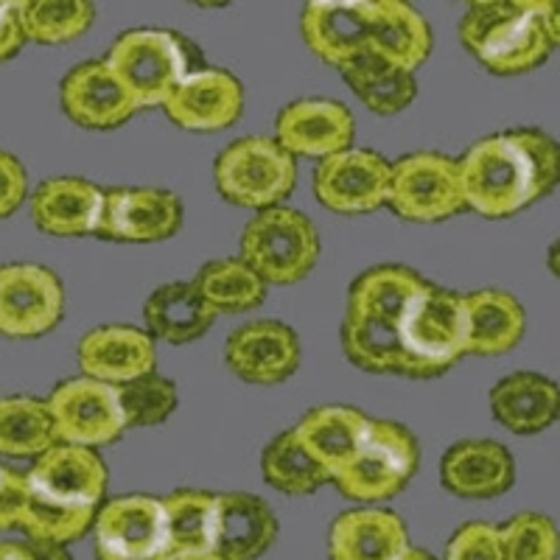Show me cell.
Listing matches in <instances>:
<instances>
[{
	"label": "cell",
	"mask_w": 560,
	"mask_h": 560,
	"mask_svg": "<svg viewBox=\"0 0 560 560\" xmlns=\"http://www.w3.org/2000/svg\"><path fill=\"white\" fill-rule=\"evenodd\" d=\"M465 208L508 219L547 197L560 177V149L538 129L490 135L457 160Z\"/></svg>",
	"instance_id": "6da1fadb"
},
{
	"label": "cell",
	"mask_w": 560,
	"mask_h": 560,
	"mask_svg": "<svg viewBox=\"0 0 560 560\" xmlns=\"http://www.w3.org/2000/svg\"><path fill=\"white\" fill-rule=\"evenodd\" d=\"M427 280L415 269L387 264L373 267L350 283L342 319V348L357 368L418 378L398 339V319Z\"/></svg>",
	"instance_id": "7a4b0ae2"
},
{
	"label": "cell",
	"mask_w": 560,
	"mask_h": 560,
	"mask_svg": "<svg viewBox=\"0 0 560 560\" xmlns=\"http://www.w3.org/2000/svg\"><path fill=\"white\" fill-rule=\"evenodd\" d=\"M459 39L490 73H529L541 68L558 45L560 9L547 0L471 3L459 20Z\"/></svg>",
	"instance_id": "3957f363"
},
{
	"label": "cell",
	"mask_w": 560,
	"mask_h": 560,
	"mask_svg": "<svg viewBox=\"0 0 560 560\" xmlns=\"http://www.w3.org/2000/svg\"><path fill=\"white\" fill-rule=\"evenodd\" d=\"M104 62L138 109L163 107L172 90L191 70L188 43L163 28H132L109 45Z\"/></svg>",
	"instance_id": "277c9868"
},
{
	"label": "cell",
	"mask_w": 560,
	"mask_h": 560,
	"mask_svg": "<svg viewBox=\"0 0 560 560\" xmlns=\"http://www.w3.org/2000/svg\"><path fill=\"white\" fill-rule=\"evenodd\" d=\"M398 339L418 378H434L465 357L463 294L423 283L398 319Z\"/></svg>",
	"instance_id": "5b68a950"
},
{
	"label": "cell",
	"mask_w": 560,
	"mask_h": 560,
	"mask_svg": "<svg viewBox=\"0 0 560 560\" xmlns=\"http://www.w3.org/2000/svg\"><path fill=\"white\" fill-rule=\"evenodd\" d=\"M217 188L238 208L269 210L289 197L298 185V163L275 138L233 140L224 147L213 166Z\"/></svg>",
	"instance_id": "8992f818"
},
{
	"label": "cell",
	"mask_w": 560,
	"mask_h": 560,
	"mask_svg": "<svg viewBox=\"0 0 560 560\" xmlns=\"http://www.w3.org/2000/svg\"><path fill=\"white\" fill-rule=\"evenodd\" d=\"M319 258V236L312 219L294 208L261 210L242 233V261L264 283H298Z\"/></svg>",
	"instance_id": "52a82bcc"
},
{
	"label": "cell",
	"mask_w": 560,
	"mask_h": 560,
	"mask_svg": "<svg viewBox=\"0 0 560 560\" xmlns=\"http://www.w3.org/2000/svg\"><path fill=\"white\" fill-rule=\"evenodd\" d=\"M418 468V443L412 432L393 420H370L362 446L334 477L350 502L376 504L398 497Z\"/></svg>",
	"instance_id": "ba28073f"
},
{
	"label": "cell",
	"mask_w": 560,
	"mask_h": 560,
	"mask_svg": "<svg viewBox=\"0 0 560 560\" xmlns=\"http://www.w3.org/2000/svg\"><path fill=\"white\" fill-rule=\"evenodd\" d=\"M387 205L415 224L446 222L465 210L457 160L440 152H415L389 163Z\"/></svg>",
	"instance_id": "9c48e42d"
},
{
	"label": "cell",
	"mask_w": 560,
	"mask_h": 560,
	"mask_svg": "<svg viewBox=\"0 0 560 560\" xmlns=\"http://www.w3.org/2000/svg\"><path fill=\"white\" fill-rule=\"evenodd\" d=\"M93 535L98 560H168L172 555L163 502L147 493L104 502Z\"/></svg>",
	"instance_id": "30bf717a"
},
{
	"label": "cell",
	"mask_w": 560,
	"mask_h": 560,
	"mask_svg": "<svg viewBox=\"0 0 560 560\" xmlns=\"http://www.w3.org/2000/svg\"><path fill=\"white\" fill-rule=\"evenodd\" d=\"M48 412L59 443L82 448L113 446L127 432L115 387L93 378H68L48 395Z\"/></svg>",
	"instance_id": "8fae6325"
},
{
	"label": "cell",
	"mask_w": 560,
	"mask_h": 560,
	"mask_svg": "<svg viewBox=\"0 0 560 560\" xmlns=\"http://www.w3.org/2000/svg\"><path fill=\"white\" fill-rule=\"evenodd\" d=\"M107 463L96 448L57 443L34 459L26 485L37 502L98 513L107 493Z\"/></svg>",
	"instance_id": "7c38bea8"
},
{
	"label": "cell",
	"mask_w": 560,
	"mask_h": 560,
	"mask_svg": "<svg viewBox=\"0 0 560 560\" xmlns=\"http://www.w3.org/2000/svg\"><path fill=\"white\" fill-rule=\"evenodd\" d=\"M65 314L62 280L39 264L0 267V337L39 339L51 334Z\"/></svg>",
	"instance_id": "4fadbf2b"
},
{
	"label": "cell",
	"mask_w": 560,
	"mask_h": 560,
	"mask_svg": "<svg viewBox=\"0 0 560 560\" xmlns=\"http://www.w3.org/2000/svg\"><path fill=\"white\" fill-rule=\"evenodd\" d=\"M389 163L373 149H345L317 163L314 194L334 213L357 217L387 205Z\"/></svg>",
	"instance_id": "5bb4252c"
},
{
	"label": "cell",
	"mask_w": 560,
	"mask_h": 560,
	"mask_svg": "<svg viewBox=\"0 0 560 560\" xmlns=\"http://www.w3.org/2000/svg\"><path fill=\"white\" fill-rule=\"evenodd\" d=\"M183 228V199L166 188L104 191L96 236L121 244L166 242Z\"/></svg>",
	"instance_id": "9a60e30c"
},
{
	"label": "cell",
	"mask_w": 560,
	"mask_h": 560,
	"mask_svg": "<svg viewBox=\"0 0 560 560\" xmlns=\"http://www.w3.org/2000/svg\"><path fill=\"white\" fill-rule=\"evenodd\" d=\"M163 109L185 132H222L242 118L244 88L230 70H188Z\"/></svg>",
	"instance_id": "2e32d148"
},
{
	"label": "cell",
	"mask_w": 560,
	"mask_h": 560,
	"mask_svg": "<svg viewBox=\"0 0 560 560\" xmlns=\"http://www.w3.org/2000/svg\"><path fill=\"white\" fill-rule=\"evenodd\" d=\"M353 132V115L334 98H300L280 109L275 121V140L292 158H331L350 149Z\"/></svg>",
	"instance_id": "e0dca14e"
},
{
	"label": "cell",
	"mask_w": 560,
	"mask_h": 560,
	"mask_svg": "<svg viewBox=\"0 0 560 560\" xmlns=\"http://www.w3.org/2000/svg\"><path fill=\"white\" fill-rule=\"evenodd\" d=\"M376 26V0L357 3H308L300 18L303 39L325 65L342 68L370 51Z\"/></svg>",
	"instance_id": "ac0fdd59"
},
{
	"label": "cell",
	"mask_w": 560,
	"mask_h": 560,
	"mask_svg": "<svg viewBox=\"0 0 560 560\" xmlns=\"http://www.w3.org/2000/svg\"><path fill=\"white\" fill-rule=\"evenodd\" d=\"M224 359L242 382H287L300 364L298 334L278 319H255L230 334Z\"/></svg>",
	"instance_id": "d6986e66"
},
{
	"label": "cell",
	"mask_w": 560,
	"mask_h": 560,
	"mask_svg": "<svg viewBox=\"0 0 560 560\" xmlns=\"http://www.w3.org/2000/svg\"><path fill=\"white\" fill-rule=\"evenodd\" d=\"M79 368L84 378L121 387L158 368L154 339L132 325H102L79 342Z\"/></svg>",
	"instance_id": "ffe728a7"
},
{
	"label": "cell",
	"mask_w": 560,
	"mask_h": 560,
	"mask_svg": "<svg viewBox=\"0 0 560 560\" xmlns=\"http://www.w3.org/2000/svg\"><path fill=\"white\" fill-rule=\"evenodd\" d=\"M59 98L70 121L88 129H115L138 113L124 84L104 59L82 62L70 70L62 79Z\"/></svg>",
	"instance_id": "44dd1931"
},
{
	"label": "cell",
	"mask_w": 560,
	"mask_h": 560,
	"mask_svg": "<svg viewBox=\"0 0 560 560\" xmlns=\"http://www.w3.org/2000/svg\"><path fill=\"white\" fill-rule=\"evenodd\" d=\"M440 482L459 499H497L516 482V459L497 440H463L440 459Z\"/></svg>",
	"instance_id": "7402d4cb"
},
{
	"label": "cell",
	"mask_w": 560,
	"mask_h": 560,
	"mask_svg": "<svg viewBox=\"0 0 560 560\" xmlns=\"http://www.w3.org/2000/svg\"><path fill=\"white\" fill-rule=\"evenodd\" d=\"M104 191L82 177L45 179L32 197V219L48 236H90L102 217Z\"/></svg>",
	"instance_id": "603a6c76"
},
{
	"label": "cell",
	"mask_w": 560,
	"mask_h": 560,
	"mask_svg": "<svg viewBox=\"0 0 560 560\" xmlns=\"http://www.w3.org/2000/svg\"><path fill=\"white\" fill-rule=\"evenodd\" d=\"M407 549L409 533L393 510H348L334 518L328 533L331 560H398Z\"/></svg>",
	"instance_id": "cb8c5ba5"
},
{
	"label": "cell",
	"mask_w": 560,
	"mask_h": 560,
	"mask_svg": "<svg viewBox=\"0 0 560 560\" xmlns=\"http://www.w3.org/2000/svg\"><path fill=\"white\" fill-rule=\"evenodd\" d=\"M278 538V518L264 499L253 493H217V535L213 552L224 560L261 558Z\"/></svg>",
	"instance_id": "d4e9b609"
},
{
	"label": "cell",
	"mask_w": 560,
	"mask_h": 560,
	"mask_svg": "<svg viewBox=\"0 0 560 560\" xmlns=\"http://www.w3.org/2000/svg\"><path fill=\"white\" fill-rule=\"evenodd\" d=\"M465 357H502L516 348L527 328L524 308L513 294L479 289L463 294Z\"/></svg>",
	"instance_id": "484cf974"
},
{
	"label": "cell",
	"mask_w": 560,
	"mask_h": 560,
	"mask_svg": "<svg viewBox=\"0 0 560 560\" xmlns=\"http://www.w3.org/2000/svg\"><path fill=\"white\" fill-rule=\"evenodd\" d=\"M370 418L353 407H317L300 418L294 434L308 454L323 465L328 477H337L362 446Z\"/></svg>",
	"instance_id": "4316f807"
},
{
	"label": "cell",
	"mask_w": 560,
	"mask_h": 560,
	"mask_svg": "<svg viewBox=\"0 0 560 560\" xmlns=\"http://www.w3.org/2000/svg\"><path fill=\"white\" fill-rule=\"evenodd\" d=\"M490 412L516 434H538L558 420V384L538 373H513L490 389Z\"/></svg>",
	"instance_id": "83f0119b"
},
{
	"label": "cell",
	"mask_w": 560,
	"mask_h": 560,
	"mask_svg": "<svg viewBox=\"0 0 560 560\" xmlns=\"http://www.w3.org/2000/svg\"><path fill=\"white\" fill-rule=\"evenodd\" d=\"M143 319L152 339L188 345L210 331V325L217 323V312L205 303L194 283H166L149 294Z\"/></svg>",
	"instance_id": "f1b7e54d"
},
{
	"label": "cell",
	"mask_w": 560,
	"mask_h": 560,
	"mask_svg": "<svg viewBox=\"0 0 560 560\" xmlns=\"http://www.w3.org/2000/svg\"><path fill=\"white\" fill-rule=\"evenodd\" d=\"M370 51L415 73L432 54V28L427 18L401 0H376V26Z\"/></svg>",
	"instance_id": "f546056e"
},
{
	"label": "cell",
	"mask_w": 560,
	"mask_h": 560,
	"mask_svg": "<svg viewBox=\"0 0 560 560\" xmlns=\"http://www.w3.org/2000/svg\"><path fill=\"white\" fill-rule=\"evenodd\" d=\"M350 90L378 115H395L415 102L418 96V82L415 73H407L398 65L387 62L373 51L359 54L348 65L339 68Z\"/></svg>",
	"instance_id": "4dcf8cb0"
},
{
	"label": "cell",
	"mask_w": 560,
	"mask_h": 560,
	"mask_svg": "<svg viewBox=\"0 0 560 560\" xmlns=\"http://www.w3.org/2000/svg\"><path fill=\"white\" fill-rule=\"evenodd\" d=\"M48 404L34 395L0 398V457H34L57 446Z\"/></svg>",
	"instance_id": "1f68e13d"
},
{
	"label": "cell",
	"mask_w": 560,
	"mask_h": 560,
	"mask_svg": "<svg viewBox=\"0 0 560 560\" xmlns=\"http://www.w3.org/2000/svg\"><path fill=\"white\" fill-rule=\"evenodd\" d=\"M191 283L217 317L253 312L267 300V283L242 258H219L205 264Z\"/></svg>",
	"instance_id": "d6a6232c"
},
{
	"label": "cell",
	"mask_w": 560,
	"mask_h": 560,
	"mask_svg": "<svg viewBox=\"0 0 560 560\" xmlns=\"http://www.w3.org/2000/svg\"><path fill=\"white\" fill-rule=\"evenodd\" d=\"M163 502L172 555L208 552L217 535V493L174 490Z\"/></svg>",
	"instance_id": "836d02e7"
},
{
	"label": "cell",
	"mask_w": 560,
	"mask_h": 560,
	"mask_svg": "<svg viewBox=\"0 0 560 560\" xmlns=\"http://www.w3.org/2000/svg\"><path fill=\"white\" fill-rule=\"evenodd\" d=\"M261 471L272 488H278L280 493H289V497H308V493H317L323 485L331 482L323 465L303 448L294 429L280 432L264 448Z\"/></svg>",
	"instance_id": "e575fe53"
},
{
	"label": "cell",
	"mask_w": 560,
	"mask_h": 560,
	"mask_svg": "<svg viewBox=\"0 0 560 560\" xmlns=\"http://www.w3.org/2000/svg\"><path fill=\"white\" fill-rule=\"evenodd\" d=\"M96 20L93 3L84 0H26L20 3V23L26 43L68 45L90 32Z\"/></svg>",
	"instance_id": "d590c367"
},
{
	"label": "cell",
	"mask_w": 560,
	"mask_h": 560,
	"mask_svg": "<svg viewBox=\"0 0 560 560\" xmlns=\"http://www.w3.org/2000/svg\"><path fill=\"white\" fill-rule=\"evenodd\" d=\"M115 393H118V404H121L127 429L160 427L163 420H168V415L179 404L174 382L158 376V373H149V376H140L135 382L121 384V387H115Z\"/></svg>",
	"instance_id": "8d00e7d4"
},
{
	"label": "cell",
	"mask_w": 560,
	"mask_h": 560,
	"mask_svg": "<svg viewBox=\"0 0 560 560\" xmlns=\"http://www.w3.org/2000/svg\"><path fill=\"white\" fill-rule=\"evenodd\" d=\"M502 560H558V529L547 516L518 513L499 527Z\"/></svg>",
	"instance_id": "74e56055"
},
{
	"label": "cell",
	"mask_w": 560,
	"mask_h": 560,
	"mask_svg": "<svg viewBox=\"0 0 560 560\" xmlns=\"http://www.w3.org/2000/svg\"><path fill=\"white\" fill-rule=\"evenodd\" d=\"M446 560H502L499 527L485 522L463 524L448 541Z\"/></svg>",
	"instance_id": "f35d334b"
},
{
	"label": "cell",
	"mask_w": 560,
	"mask_h": 560,
	"mask_svg": "<svg viewBox=\"0 0 560 560\" xmlns=\"http://www.w3.org/2000/svg\"><path fill=\"white\" fill-rule=\"evenodd\" d=\"M28 485L26 474L0 465V529H18L20 518L26 513Z\"/></svg>",
	"instance_id": "ab89813d"
},
{
	"label": "cell",
	"mask_w": 560,
	"mask_h": 560,
	"mask_svg": "<svg viewBox=\"0 0 560 560\" xmlns=\"http://www.w3.org/2000/svg\"><path fill=\"white\" fill-rule=\"evenodd\" d=\"M28 174L14 154L0 149V219H9L26 202Z\"/></svg>",
	"instance_id": "60d3db41"
},
{
	"label": "cell",
	"mask_w": 560,
	"mask_h": 560,
	"mask_svg": "<svg viewBox=\"0 0 560 560\" xmlns=\"http://www.w3.org/2000/svg\"><path fill=\"white\" fill-rule=\"evenodd\" d=\"M26 45L23 23H20V3H0V62L18 57Z\"/></svg>",
	"instance_id": "b9f144b4"
},
{
	"label": "cell",
	"mask_w": 560,
	"mask_h": 560,
	"mask_svg": "<svg viewBox=\"0 0 560 560\" xmlns=\"http://www.w3.org/2000/svg\"><path fill=\"white\" fill-rule=\"evenodd\" d=\"M28 549H32V558L34 560H73L70 558V552L65 547H59V544H45V541H28Z\"/></svg>",
	"instance_id": "7bdbcfd3"
},
{
	"label": "cell",
	"mask_w": 560,
	"mask_h": 560,
	"mask_svg": "<svg viewBox=\"0 0 560 560\" xmlns=\"http://www.w3.org/2000/svg\"><path fill=\"white\" fill-rule=\"evenodd\" d=\"M0 560H34L26 541H0Z\"/></svg>",
	"instance_id": "ee69618b"
},
{
	"label": "cell",
	"mask_w": 560,
	"mask_h": 560,
	"mask_svg": "<svg viewBox=\"0 0 560 560\" xmlns=\"http://www.w3.org/2000/svg\"><path fill=\"white\" fill-rule=\"evenodd\" d=\"M168 560H224L222 555L208 549V552H183V555H168Z\"/></svg>",
	"instance_id": "f6af8a7d"
}]
</instances>
